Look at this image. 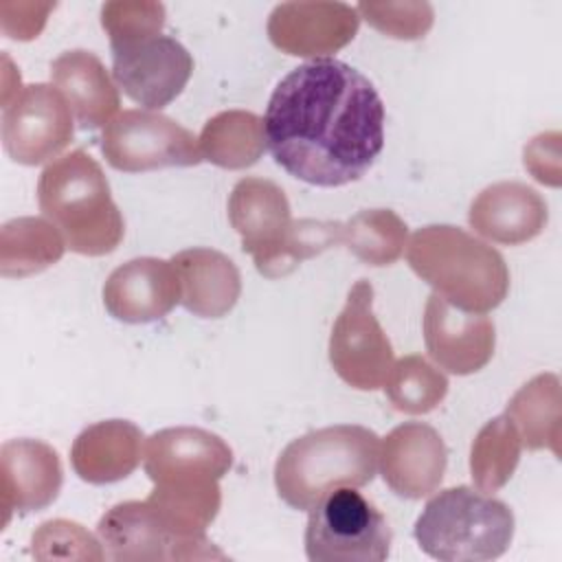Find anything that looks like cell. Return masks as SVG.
Here are the masks:
<instances>
[{
	"label": "cell",
	"instance_id": "6da1fadb",
	"mask_svg": "<svg viewBox=\"0 0 562 562\" xmlns=\"http://www.w3.org/2000/svg\"><path fill=\"white\" fill-rule=\"evenodd\" d=\"M266 145L279 167L316 187L360 180L384 147V103L373 83L340 59L290 70L270 94Z\"/></svg>",
	"mask_w": 562,
	"mask_h": 562
},
{
	"label": "cell",
	"instance_id": "7a4b0ae2",
	"mask_svg": "<svg viewBox=\"0 0 562 562\" xmlns=\"http://www.w3.org/2000/svg\"><path fill=\"white\" fill-rule=\"evenodd\" d=\"M40 211L72 252L101 257L121 244L125 220L101 165L83 149L53 160L37 180Z\"/></svg>",
	"mask_w": 562,
	"mask_h": 562
},
{
	"label": "cell",
	"instance_id": "3957f363",
	"mask_svg": "<svg viewBox=\"0 0 562 562\" xmlns=\"http://www.w3.org/2000/svg\"><path fill=\"white\" fill-rule=\"evenodd\" d=\"M380 437L356 424L305 432L290 441L274 463L277 494L294 509H312L338 487H362L373 481Z\"/></svg>",
	"mask_w": 562,
	"mask_h": 562
},
{
	"label": "cell",
	"instance_id": "277c9868",
	"mask_svg": "<svg viewBox=\"0 0 562 562\" xmlns=\"http://www.w3.org/2000/svg\"><path fill=\"white\" fill-rule=\"evenodd\" d=\"M406 259L413 272L448 303L485 314L509 292L503 255L479 237L450 224H430L413 233Z\"/></svg>",
	"mask_w": 562,
	"mask_h": 562
},
{
	"label": "cell",
	"instance_id": "5b68a950",
	"mask_svg": "<svg viewBox=\"0 0 562 562\" xmlns=\"http://www.w3.org/2000/svg\"><path fill=\"white\" fill-rule=\"evenodd\" d=\"M413 533L419 549L435 560L485 562L509 549L514 512L481 490L457 485L426 503Z\"/></svg>",
	"mask_w": 562,
	"mask_h": 562
},
{
	"label": "cell",
	"instance_id": "8992f818",
	"mask_svg": "<svg viewBox=\"0 0 562 562\" xmlns=\"http://www.w3.org/2000/svg\"><path fill=\"white\" fill-rule=\"evenodd\" d=\"M391 540L386 518L356 487H338L310 509L305 553L312 562H382Z\"/></svg>",
	"mask_w": 562,
	"mask_h": 562
},
{
	"label": "cell",
	"instance_id": "52a82bcc",
	"mask_svg": "<svg viewBox=\"0 0 562 562\" xmlns=\"http://www.w3.org/2000/svg\"><path fill=\"white\" fill-rule=\"evenodd\" d=\"M101 151L127 173L202 162L198 138L173 119L151 110H123L103 130Z\"/></svg>",
	"mask_w": 562,
	"mask_h": 562
},
{
	"label": "cell",
	"instance_id": "ba28073f",
	"mask_svg": "<svg viewBox=\"0 0 562 562\" xmlns=\"http://www.w3.org/2000/svg\"><path fill=\"white\" fill-rule=\"evenodd\" d=\"M329 362L358 391H375L393 367V347L373 314V285L358 279L329 336Z\"/></svg>",
	"mask_w": 562,
	"mask_h": 562
},
{
	"label": "cell",
	"instance_id": "9c48e42d",
	"mask_svg": "<svg viewBox=\"0 0 562 562\" xmlns=\"http://www.w3.org/2000/svg\"><path fill=\"white\" fill-rule=\"evenodd\" d=\"M2 108V145L20 165H42L72 140V110L48 83L24 86Z\"/></svg>",
	"mask_w": 562,
	"mask_h": 562
},
{
	"label": "cell",
	"instance_id": "30bf717a",
	"mask_svg": "<svg viewBox=\"0 0 562 562\" xmlns=\"http://www.w3.org/2000/svg\"><path fill=\"white\" fill-rule=\"evenodd\" d=\"M193 72L191 53L171 35H156L112 50V77L145 110H162L187 86Z\"/></svg>",
	"mask_w": 562,
	"mask_h": 562
},
{
	"label": "cell",
	"instance_id": "8fae6325",
	"mask_svg": "<svg viewBox=\"0 0 562 562\" xmlns=\"http://www.w3.org/2000/svg\"><path fill=\"white\" fill-rule=\"evenodd\" d=\"M358 26L356 7L345 2H283L268 18V37L281 53L327 59L356 37Z\"/></svg>",
	"mask_w": 562,
	"mask_h": 562
},
{
	"label": "cell",
	"instance_id": "7c38bea8",
	"mask_svg": "<svg viewBox=\"0 0 562 562\" xmlns=\"http://www.w3.org/2000/svg\"><path fill=\"white\" fill-rule=\"evenodd\" d=\"M424 342L441 369L470 375L492 360L496 331L490 316L465 312L432 292L424 310Z\"/></svg>",
	"mask_w": 562,
	"mask_h": 562
},
{
	"label": "cell",
	"instance_id": "4fadbf2b",
	"mask_svg": "<svg viewBox=\"0 0 562 562\" xmlns=\"http://www.w3.org/2000/svg\"><path fill=\"white\" fill-rule=\"evenodd\" d=\"M143 461L154 483L220 481L233 465V450L211 430L176 426L162 428L145 441Z\"/></svg>",
	"mask_w": 562,
	"mask_h": 562
},
{
	"label": "cell",
	"instance_id": "5bb4252c",
	"mask_svg": "<svg viewBox=\"0 0 562 562\" xmlns=\"http://www.w3.org/2000/svg\"><path fill=\"white\" fill-rule=\"evenodd\" d=\"M380 472L384 483L404 498H424L443 481L448 448L441 435L424 422L395 426L380 446Z\"/></svg>",
	"mask_w": 562,
	"mask_h": 562
},
{
	"label": "cell",
	"instance_id": "9a60e30c",
	"mask_svg": "<svg viewBox=\"0 0 562 562\" xmlns=\"http://www.w3.org/2000/svg\"><path fill=\"white\" fill-rule=\"evenodd\" d=\"M180 303V281L171 261L136 257L112 270L103 283V305L116 321L151 323Z\"/></svg>",
	"mask_w": 562,
	"mask_h": 562
},
{
	"label": "cell",
	"instance_id": "2e32d148",
	"mask_svg": "<svg viewBox=\"0 0 562 562\" xmlns=\"http://www.w3.org/2000/svg\"><path fill=\"white\" fill-rule=\"evenodd\" d=\"M64 472L59 454L40 439H9L0 448L2 525L11 512L31 514L48 507L61 490Z\"/></svg>",
	"mask_w": 562,
	"mask_h": 562
},
{
	"label": "cell",
	"instance_id": "e0dca14e",
	"mask_svg": "<svg viewBox=\"0 0 562 562\" xmlns=\"http://www.w3.org/2000/svg\"><path fill=\"white\" fill-rule=\"evenodd\" d=\"M105 558L116 562L191 560L200 553L171 536L147 501H125L110 507L99 525Z\"/></svg>",
	"mask_w": 562,
	"mask_h": 562
},
{
	"label": "cell",
	"instance_id": "ac0fdd59",
	"mask_svg": "<svg viewBox=\"0 0 562 562\" xmlns=\"http://www.w3.org/2000/svg\"><path fill=\"white\" fill-rule=\"evenodd\" d=\"M549 220L544 198L525 182H496L485 187L470 204L468 222L481 237L518 246L542 233Z\"/></svg>",
	"mask_w": 562,
	"mask_h": 562
},
{
	"label": "cell",
	"instance_id": "d6986e66",
	"mask_svg": "<svg viewBox=\"0 0 562 562\" xmlns=\"http://www.w3.org/2000/svg\"><path fill=\"white\" fill-rule=\"evenodd\" d=\"M143 430L127 419H105L83 428L70 448L77 476L92 485L114 483L130 476L140 463Z\"/></svg>",
	"mask_w": 562,
	"mask_h": 562
},
{
	"label": "cell",
	"instance_id": "ffe728a7",
	"mask_svg": "<svg viewBox=\"0 0 562 562\" xmlns=\"http://www.w3.org/2000/svg\"><path fill=\"white\" fill-rule=\"evenodd\" d=\"M180 281V303L195 316L220 318L241 294V274L233 259L213 248H187L171 257Z\"/></svg>",
	"mask_w": 562,
	"mask_h": 562
},
{
	"label": "cell",
	"instance_id": "44dd1931",
	"mask_svg": "<svg viewBox=\"0 0 562 562\" xmlns=\"http://www.w3.org/2000/svg\"><path fill=\"white\" fill-rule=\"evenodd\" d=\"M228 220L252 259L272 250L292 224L283 189L266 178H241L228 195Z\"/></svg>",
	"mask_w": 562,
	"mask_h": 562
},
{
	"label": "cell",
	"instance_id": "7402d4cb",
	"mask_svg": "<svg viewBox=\"0 0 562 562\" xmlns=\"http://www.w3.org/2000/svg\"><path fill=\"white\" fill-rule=\"evenodd\" d=\"M50 79L66 97L81 127H101L119 112V90L103 61L83 48L66 50L50 64Z\"/></svg>",
	"mask_w": 562,
	"mask_h": 562
},
{
	"label": "cell",
	"instance_id": "603a6c76",
	"mask_svg": "<svg viewBox=\"0 0 562 562\" xmlns=\"http://www.w3.org/2000/svg\"><path fill=\"white\" fill-rule=\"evenodd\" d=\"M505 415L520 435L527 450H551L560 454L562 395L555 373H540L522 384L507 402Z\"/></svg>",
	"mask_w": 562,
	"mask_h": 562
},
{
	"label": "cell",
	"instance_id": "cb8c5ba5",
	"mask_svg": "<svg viewBox=\"0 0 562 562\" xmlns=\"http://www.w3.org/2000/svg\"><path fill=\"white\" fill-rule=\"evenodd\" d=\"M202 160L222 169L252 167L266 151L263 119L248 110H226L211 116L198 138Z\"/></svg>",
	"mask_w": 562,
	"mask_h": 562
},
{
	"label": "cell",
	"instance_id": "d4e9b609",
	"mask_svg": "<svg viewBox=\"0 0 562 562\" xmlns=\"http://www.w3.org/2000/svg\"><path fill=\"white\" fill-rule=\"evenodd\" d=\"M66 241L44 217H13L0 228V274L31 277L64 257Z\"/></svg>",
	"mask_w": 562,
	"mask_h": 562
},
{
	"label": "cell",
	"instance_id": "484cf974",
	"mask_svg": "<svg viewBox=\"0 0 562 562\" xmlns=\"http://www.w3.org/2000/svg\"><path fill=\"white\" fill-rule=\"evenodd\" d=\"M408 226L391 209H364L342 222L340 244L369 266L395 263L406 246Z\"/></svg>",
	"mask_w": 562,
	"mask_h": 562
},
{
	"label": "cell",
	"instance_id": "4316f807",
	"mask_svg": "<svg viewBox=\"0 0 562 562\" xmlns=\"http://www.w3.org/2000/svg\"><path fill=\"white\" fill-rule=\"evenodd\" d=\"M522 441L507 415L490 419L470 448V474L476 490L494 494L514 474L520 461Z\"/></svg>",
	"mask_w": 562,
	"mask_h": 562
},
{
	"label": "cell",
	"instance_id": "83f0119b",
	"mask_svg": "<svg viewBox=\"0 0 562 562\" xmlns=\"http://www.w3.org/2000/svg\"><path fill=\"white\" fill-rule=\"evenodd\" d=\"M382 386L395 411L426 415L443 402L448 378L424 356L411 353L393 362Z\"/></svg>",
	"mask_w": 562,
	"mask_h": 562
},
{
	"label": "cell",
	"instance_id": "f1b7e54d",
	"mask_svg": "<svg viewBox=\"0 0 562 562\" xmlns=\"http://www.w3.org/2000/svg\"><path fill=\"white\" fill-rule=\"evenodd\" d=\"M342 222L331 220H296L290 224L281 241L266 255L255 259V268L268 277L279 279L290 274L301 261L321 255L323 250L340 244Z\"/></svg>",
	"mask_w": 562,
	"mask_h": 562
},
{
	"label": "cell",
	"instance_id": "f546056e",
	"mask_svg": "<svg viewBox=\"0 0 562 562\" xmlns=\"http://www.w3.org/2000/svg\"><path fill=\"white\" fill-rule=\"evenodd\" d=\"M101 26L110 46L123 48L160 35L165 26V7L149 0H114L101 7Z\"/></svg>",
	"mask_w": 562,
	"mask_h": 562
},
{
	"label": "cell",
	"instance_id": "4dcf8cb0",
	"mask_svg": "<svg viewBox=\"0 0 562 562\" xmlns=\"http://www.w3.org/2000/svg\"><path fill=\"white\" fill-rule=\"evenodd\" d=\"M37 560H103V544L79 522L55 518L42 522L31 536Z\"/></svg>",
	"mask_w": 562,
	"mask_h": 562
},
{
	"label": "cell",
	"instance_id": "1f68e13d",
	"mask_svg": "<svg viewBox=\"0 0 562 562\" xmlns=\"http://www.w3.org/2000/svg\"><path fill=\"white\" fill-rule=\"evenodd\" d=\"M356 11L375 31L395 40H419L435 22L428 2H360Z\"/></svg>",
	"mask_w": 562,
	"mask_h": 562
},
{
	"label": "cell",
	"instance_id": "d6a6232c",
	"mask_svg": "<svg viewBox=\"0 0 562 562\" xmlns=\"http://www.w3.org/2000/svg\"><path fill=\"white\" fill-rule=\"evenodd\" d=\"M55 2H2L0 4V26L11 40L29 42L37 37L48 20Z\"/></svg>",
	"mask_w": 562,
	"mask_h": 562
},
{
	"label": "cell",
	"instance_id": "836d02e7",
	"mask_svg": "<svg viewBox=\"0 0 562 562\" xmlns=\"http://www.w3.org/2000/svg\"><path fill=\"white\" fill-rule=\"evenodd\" d=\"M525 169L542 184H560V134L547 132L538 134L525 147Z\"/></svg>",
	"mask_w": 562,
	"mask_h": 562
}]
</instances>
